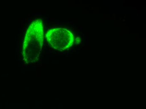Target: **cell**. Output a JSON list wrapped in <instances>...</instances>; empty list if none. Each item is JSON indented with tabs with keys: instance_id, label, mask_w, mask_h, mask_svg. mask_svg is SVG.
Listing matches in <instances>:
<instances>
[{
	"instance_id": "1",
	"label": "cell",
	"mask_w": 146,
	"mask_h": 109,
	"mask_svg": "<svg viewBox=\"0 0 146 109\" xmlns=\"http://www.w3.org/2000/svg\"><path fill=\"white\" fill-rule=\"evenodd\" d=\"M44 43V26L42 20L34 21L28 27L23 43V60L26 63L35 62L39 56Z\"/></svg>"
},
{
	"instance_id": "2",
	"label": "cell",
	"mask_w": 146,
	"mask_h": 109,
	"mask_svg": "<svg viewBox=\"0 0 146 109\" xmlns=\"http://www.w3.org/2000/svg\"><path fill=\"white\" fill-rule=\"evenodd\" d=\"M46 39L51 48L64 51L73 46L74 36L70 31L64 28L52 29L47 32Z\"/></svg>"
}]
</instances>
